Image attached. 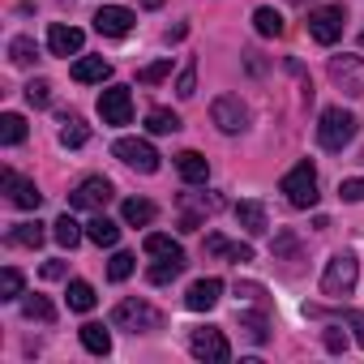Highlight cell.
Segmentation results:
<instances>
[{"label":"cell","mask_w":364,"mask_h":364,"mask_svg":"<svg viewBox=\"0 0 364 364\" xmlns=\"http://www.w3.org/2000/svg\"><path fill=\"white\" fill-rule=\"evenodd\" d=\"M330 82L347 95H364V56H330Z\"/></svg>","instance_id":"obj_7"},{"label":"cell","mask_w":364,"mask_h":364,"mask_svg":"<svg viewBox=\"0 0 364 364\" xmlns=\"http://www.w3.org/2000/svg\"><path fill=\"white\" fill-rule=\"evenodd\" d=\"M189 351H193L198 360H206V364H228V360H232V347H228L223 330H215V326L193 330V334H189Z\"/></svg>","instance_id":"obj_6"},{"label":"cell","mask_w":364,"mask_h":364,"mask_svg":"<svg viewBox=\"0 0 364 364\" xmlns=\"http://www.w3.org/2000/svg\"><path fill=\"white\" fill-rule=\"evenodd\" d=\"M133 262H137L133 253H116V257L107 262V279H112V283H124V279L133 274Z\"/></svg>","instance_id":"obj_37"},{"label":"cell","mask_w":364,"mask_h":364,"mask_svg":"<svg viewBox=\"0 0 364 364\" xmlns=\"http://www.w3.org/2000/svg\"><path fill=\"white\" fill-rule=\"evenodd\" d=\"M274 249H279V253H296V236H291V232H283V236H279V245H274Z\"/></svg>","instance_id":"obj_43"},{"label":"cell","mask_w":364,"mask_h":364,"mask_svg":"<svg viewBox=\"0 0 364 364\" xmlns=\"http://www.w3.org/2000/svg\"><path fill=\"white\" fill-rule=\"evenodd\" d=\"M309 35H313V39H317L321 48L338 43V35H343V9H338V5L313 9V14H309Z\"/></svg>","instance_id":"obj_12"},{"label":"cell","mask_w":364,"mask_h":364,"mask_svg":"<svg viewBox=\"0 0 364 364\" xmlns=\"http://www.w3.org/2000/svg\"><path fill=\"white\" fill-rule=\"evenodd\" d=\"M112 326L116 330H129V334H154V330H163V313L154 309V304H146V300H120L116 309H112Z\"/></svg>","instance_id":"obj_2"},{"label":"cell","mask_w":364,"mask_h":364,"mask_svg":"<svg viewBox=\"0 0 364 364\" xmlns=\"http://www.w3.org/2000/svg\"><path fill=\"white\" fill-rule=\"evenodd\" d=\"M52 236H56V245H60V249H73L86 232H82V223H77L73 215H60V219L52 223Z\"/></svg>","instance_id":"obj_26"},{"label":"cell","mask_w":364,"mask_h":364,"mask_svg":"<svg viewBox=\"0 0 364 364\" xmlns=\"http://www.w3.org/2000/svg\"><path fill=\"white\" fill-rule=\"evenodd\" d=\"M283 198L296 206V210H309V206H317V167L309 163V159H300L287 176H283Z\"/></svg>","instance_id":"obj_3"},{"label":"cell","mask_w":364,"mask_h":364,"mask_svg":"<svg viewBox=\"0 0 364 364\" xmlns=\"http://www.w3.org/2000/svg\"><path fill=\"white\" fill-rule=\"evenodd\" d=\"M9 60H14V65H22V69H26V65H35V39H31V35H18V39L9 43Z\"/></svg>","instance_id":"obj_33"},{"label":"cell","mask_w":364,"mask_h":364,"mask_svg":"<svg viewBox=\"0 0 364 364\" xmlns=\"http://www.w3.org/2000/svg\"><path fill=\"white\" fill-rule=\"evenodd\" d=\"M240 330H245L253 343H266V338H270V330H266V317H262V313H240Z\"/></svg>","instance_id":"obj_35"},{"label":"cell","mask_w":364,"mask_h":364,"mask_svg":"<svg viewBox=\"0 0 364 364\" xmlns=\"http://www.w3.org/2000/svg\"><path fill=\"white\" fill-rule=\"evenodd\" d=\"M338 198H343V202H364V176L343 180V185H338Z\"/></svg>","instance_id":"obj_39"},{"label":"cell","mask_w":364,"mask_h":364,"mask_svg":"<svg viewBox=\"0 0 364 364\" xmlns=\"http://www.w3.org/2000/svg\"><path fill=\"white\" fill-rule=\"evenodd\" d=\"M112 77V65L103 60V56H82L77 65H73V82H82V86H90V82H107Z\"/></svg>","instance_id":"obj_17"},{"label":"cell","mask_w":364,"mask_h":364,"mask_svg":"<svg viewBox=\"0 0 364 364\" xmlns=\"http://www.w3.org/2000/svg\"><path fill=\"white\" fill-rule=\"evenodd\" d=\"M210 120L223 129V133H245L249 129V107L236 99V95H219L210 103Z\"/></svg>","instance_id":"obj_10"},{"label":"cell","mask_w":364,"mask_h":364,"mask_svg":"<svg viewBox=\"0 0 364 364\" xmlns=\"http://www.w3.org/2000/svg\"><path fill=\"white\" fill-rule=\"evenodd\" d=\"M223 300V279H198L193 287H189V296H185V304L193 309V313H206V309H215Z\"/></svg>","instance_id":"obj_16"},{"label":"cell","mask_w":364,"mask_h":364,"mask_svg":"<svg viewBox=\"0 0 364 364\" xmlns=\"http://www.w3.org/2000/svg\"><path fill=\"white\" fill-rule=\"evenodd\" d=\"M112 154L124 163V167H133V171H159V150L150 146V141H141V137H120L116 146H112Z\"/></svg>","instance_id":"obj_5"},{"label":"cell","mask_w":364,"mask_h":364,"mask_svg":"<svg viewBox=\"0 0 364 364\" xmlns=\"http://www.w3.org/2000/svg\"><path fill=\"white\" fill-rule=\"evenodd\" d=\"M120 215H124V223H129V228H150L159 210H154L146 198H129V202L120 206Z\"/></svg>","instance_id":"obj_20"},{"label":"cell","mask_w":364,"mask_h":364,"mask_svg":"<svg viewBox=\"0 0 364 364\" xmlns=\"http://www.w3.org/2000/svg\"><path fill=\"white\" fill-rule=\"evenodd\" d=\"M360 48H364V35H360Z\"/></svg>","instance_id":"obj_47"},{"label":"cell","mask_w":364,"mask_h":364,"mask_svg":"<svg viewBox=\"0 0 364 364\" xmlns=\"http://www.w3.org/2000/svg\"><path fill=\"white\" fill-rule=\"evenodd\" d=\"M43 279H65V262H48L43 266Z\"/></svg>","instance_id":"obj_44"},{"label":"cell","mask_w":364,"mask_h":364,"mask_svg":"<svg viewBox=\"0 0 364 364\" xmlns=\"http://www.w3.org/2000/svg\"><path fill=\"white\" fill-rule=\"evenodd\" d=\"M133 14L124 9V5H103L99 14H95V31L99 35H107V39H120V35H129L133 31Z\"/></svg>","instance_id":"obj_13"},{"label":"cell","mask_w":364,"mask_h":364,"mask_svg":"<svg viewBox=\"0 0 364 364\" xmlns=\"http://www.w3.org/2000/svg\"><path fill=\"white\" fill-rule=\"evenodd\" d=\"M26 279H22V270L18 266H5V270H0V300H22L26 291Z\"/></svg>","instance_id":"obj_28"},{"label":"cell","mask_w":364,"mask_h":364,"mask_svg":"<svg viewBox=\"0 0 364 364\" xmlns=\"http://www.w3.org/2000/svg\"><path fill=\"white\" fill-rule=\"evenodd\" d=\"M99 116H103V124H129L133 120V95H129V86H107L99 95Z\"/></svg>","instance_id":"obj_11"},{"label":"cell","mask_w":364,"mask_h":364,"mask_svg":"<svg viewBox=\"0 0 364 364\" xmlns=\"http://www.w3.org/2000/svg\"><path fill=\"white\" fill-rule=\"evenodd\" d=\"M86 240L99 245V249H112V245L120 240V223H112L107 215H95V219L86 223Z\"/></svg>","instance_id":"obj_19"},{"label":"cell","mask_w":364,"mask_h":364,"mask_svg":"<svg viewBox=\"0 0 364 364\" xmlns=\"http://www.w3.org/2000/svg\"><path fill=\"white\" fill-rule=\"evenodd\" d=\"M65 300H69V309H73V313H90L99 296H95V287H90L86 279H73V283H69V291H65Z\"/></svg>","instance_id":"obj_22"},{"label":"cell","mask_w":364,"mask_h":364,"mask_svg":"<svg viewBox=\"0 0 364 364\" xmlns=\"http://www.w3.org/2000/svg\"><path fill=\"white\" fill-rule=\"evenodd\" d=\"M82 43H86V35L77 26H65V22H52L48 26V52L52 56H77Z\"/></svg>","instance_id":"obj_14"},{"label":"cell","mask_w":364,"mask_h":364,"mask_svg":"<svg viewBox=\"0 0 364 364\" xmlns=\"http://www.w3.org/2000/svg\"><path fill=\"white\" fill-rule=\"evenodd\" d=\"M343 343H347V338H343L338 330H326V347H330V351H343Z\"/></svg>","instance_id":"obj_45"},{"label":"cell","mask_w":364,"mask_h":364,"mask_svg":"<svg viewBox=\"0 0 364 364\" xmlns=\"http://www.w3.org/2000/svg\"><path fill=\"white\" fill-rule=\"evenodd\" d=\"M22 317H26V321H43V326H52V321H56V309H52L48 296H22Z\"/></svg>","instance_id":"obj_23"},{"label":"cell","mask_w":364,"mask_h":364,"mask_svg":"<svg viewBox=\"0 0 364 364\" xmlns=\"http://www.w3.org/2000/svg\"><path fill=\"white\" fill-rule=\"evenodd\" d=\"M146 129H150V133H176V129H180V116L167 112V107H150V112H146Z\"/></svg>","instance_id":"obj_32"},{"label":"cell","mask_w":364,"mask_h":364,"mask_svg":"<svg viewBox=\"0 0 364 364\" xmlns=\"http://www.w3.org/2000/svg\"><path fill=\"white\" fill-rule=\"evenodd\" d=\"M236 296H245V300H262L266 291H262L257 283H236Z\"/></svg>","instance_id":"obj_41"},{"label":"cell","mask_w":364,"mask_h":364,"mask_svg":"<svg viewBox=\"0 0 364 364\" xmlns=\"http://www.w3.org/2000/svg\"><path fill=\"white\" fill-rule=\"evenodd\" d=\"M167 73H171V60H154V65H146V69L137 73V82H141V86H159Z\"/></svg>","instance_id":"obj_38"},{"label":"cell","mask_w":364,"mask_h":364,"mask_svg":"<svg viewBox=\"0 0 364 364\" xmlns=\"http://www.w3.org/2000/svg\"><path fill=\"white\" fill-rule=\"evenodd\" d=\"M90 141V129L77 120V116H65V129H60V146L65 150H77V146H86Z\"/></svg>","instance_id":"obj_30"},{"label":"cell","mask_w":364,"mask_h":364,"mask_svg":"<svg viewBox=\"0 0 364 364\" xmlns=\"http://www.w3.org/2000/svg\"><path fill=\"white\" fill-rule=\"evenodd\" d=\"M206 253H215V257H232V240H223V236H206Z\"/></svg>","instance_id":"obj_40"},{"label":"cell","mask_w":364,"mask_h":364,"mask_svg":"<svg viewBox=\"0 0 364 364\" xmlns=\"http://www.w3.org/2000/svg\"><path fill=\"white\" fill-rule=\"evenodd\" d=\"M176 95H180V99H193V95H198V65H193V60L180 69V77H176Z\"/></svg>","instance_id":"obj_36"},{"label":"cell","mask_w":364,"mask_h":364,"mask_svg":"<svg viewBox=\"0 0 364 364\" xmlns=\"http://www.w3.org/2000/svg\"><path fill=\"white\" fill-rule=\"evenodd\" d=\"M43 223H14L9 228V245H18V249H39L43 245Z\"/></svg>","instance_id":"obj_21"},{"label":"cell","mask_w":364,"mask_h":364,"mask_svg":"<svg viewBox=\"0 0 364 364\" xmlns=\"http://www.w3.org/2000/svg\"><path fill=\"white\" fill-rule=\"evenodd\" d=\"M0 141H5V146H22V141H26V120H22L18 112H5V116H0Z\"/></svg>","instance_id":"obj_27"},{"label":"cell","mask_w":364,"mask_h":364,"mask_svg":"<svg viewBox=\"0 0 364 364\" xmlns=\"http://www.w3.org/2000/svg\"><path fill=\"white\" fill-rule=\"evenodd\" d=\"M236 219H240V228L253 232V236L270 232V219H266V206H262V202H236Z\"/></svg>","instance_id":"obj_18"},{"label":"cell","mask_w":364,"mask_h":364,"mask_svg":"<svg viewBox=\"0 0 364 364\" xmlns=\"http://www.w3.org/2000/svg\"><path fill=\"white\" fill-rule=\"evenodd\" d=\"M355 279H360V262H355L351 253H334V257L326 262V274H321V296L343 300V296L355 291Z\"/></svg>","instance_id":"obj_4"},{"label":"cell","mask_w":364,"mask_h":364,"mask_svg":"<svg viewBox=\"0 0 364 364\" xmlns=\"http://www.w3.org/2000/svg\"><path fill=\"white\" fill-rule=\"evenodd\" d=\"M146 253L150 257H185V249H180L171 236H163V232H150L146 236Z\"/></svg>","instance_id":"obj_31"},{"label":"cell","mask_w":364,"mask_h":364,"mask_svg":"<svg viewBox=\"0 0 364 364\" xmlns=\"http://www.w3.org/2000/svg\"><path fill=\"white\" fill-rule=\"evenodd\" d=\"M185 266H189L185 257H159V262H154V266L146 270V279H150L154 287H163V283H171V279H176L180 270H185Z\"/></svg>","instance_id":"obj_25"},{"label":"cell","mask_w":364,"mask_h":364,"mask_svg":"<svg viewBox=\"0 0 364 364\" xmlns=\"http://www.w3.org/2000/svg\"><path fill=\"white\" fill-rule=\"evenodd\" d=\"M0 189L9 193V202H14L18 210H39V202H43V193L35 189V180L18 176L14 167H5V171H0Z\"/></svg>","instance_id":"obj_9"},{"label":"cell","mask_w":364,"mask_h":364,"mask_svg":"<svg viewBox=\"0 0 364 364\" xmlns=\"http://www.w3.org/2000/svg\"><path fill=\"white\" fill-rule=\"evenodd\" d=\"M82 347H86L90 355H107V351H112V334H107L99 321H86V326H82Z\"/></svg>","instance_id":"obj_24"},{"label":"cell","mask_w":364,"mask_h":364,"mask_svg":"<svg viewBox=\"0 0 364 364\" xmlns=\"http://www.w3.org/2000/svg\"><path fill=\"white\" fill-rule=\"evenodd\" d=\"M159 5H163V0H146V9H159Z\"/></svg>","instance_id":"obj_46"},{"label":"cell","mask_w":364,"mask_h":364,"mask_svg":"<svg viewBox=\"0 0 364 364\" xmlns=\"http://www.w3.org/2000/svg\"><path fill=\"white\" fill-rule=\"evenodd\" d=\"M253 26H257V35H266V39H279V35L287 31L283 14H274V9H257V14H253Z\"/></svg>","instance_id":"obj_29"},{"label":"cell","mask_w":364,"mask_h":364,"mask_svg":"<svg viewBox=\"0 0 364 364\" xmlns=\"http://www.w3.org/2000/svg\"><path fill=\"white\" fill-rule=\"evenodd\" d=\"M107 202H112V180H103V176H86L82 185L69 193L73 210H103Z\"/></svg>","instance_id":"obj_8"},{"label":"cell","mask_w":364,"mask_h":364,"mask_svg":"<svg viewBox=\"0 0 364 364\" xmlns=\"http://www.w3.org/2000/svg\"><path fill=\"white\" fill-rule=\"evenodd\" d=\"M26 103H31V107H48V103H52V82H48V77L26 82Z\"/></svg>","instance_id":"obj_34"},{"label":"cell","mask_w":364,"mask_h":364,"mask_svg":"<svg viewBox=\"0 0 364 364\" xmlns=\"http://www.w3.org/2000/svg\"><path fill=\"white\" fill-rule=\"evenodd\" d=\"M347 326L355 330V343L364 347V313H347Z\"/></svg>","instance_id":"obj_42"},{"label":"cell","mask_w":364,"mask_h":364,"mask_svg":"<svg viewBox=\"0 0 364 364\" xmlns=\"http://www.w3.org/2000/svg\"><path fill=\"white\" fill-rule=\"evenodd\" d=\"M355 133H360V120H355L351 112H343V107H326L321 120H317V141H321L330 154H338L343 146H351Z\"/></svg>","instance_id":"obj_1"},{"label":"cell","mask_w":364,"mask_h":364,"mask_svg":"<svg viewBox=\"0 0 364 364\" xmlns=\"http://www.w3.org/2000/svg\"><path fill=\"white\" fill-rule=\"evenodd\" d=\"M176 171H180V180H185V185H206V180H210V163H206V154H198V150H180V154H176Z\"/></svg>","instance_id":"obj_15"}]
</instances>
